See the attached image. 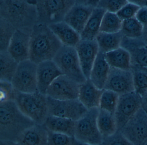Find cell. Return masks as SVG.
Masks as SVG:
<instances>
[{
    "instance_id": "1",
    "label": "cell",
    "mask_w": 147,
    "mask_h": 145,
    "mask_svg": "<svg viewBox=\"0 0 147 145\" xmlns=\"http://www.w3.org/2000/svg\"><path fill=\"white\" fill-rule=\"evenodd\" d=\"M0 17L11 23L16 30L31 35L38 22L35 1L1 0Z\"/></svg>"
},
{
    "instance_id": "2",
    "label": "cell",
    "mask_w": 147,
    "mask_h": 145,
    "mask_svg": "<svg viewBox=\"0 0 147 145\" xmlns=\"http://www.w3.org/2000/svg\"><path fill=\"white\" fill-rule=\"evenodd\" d=\"M36 124L19 108L14 100L0 103V140L17 142L20 136Z\"/></svg>"
},
{
    "instance_id": "3",
    "label": "cell",
    "mask_w": 147,
    "mask_h": 145,
    "mask_svg": "<svg viewBox=\"0 0 147 145\" xmlns=\"http://www.w3.org/2000/svg\"><path fill=\"white\" fill-rule=\"evenodd\" d=\"M63 45L49 26L38 22L30 35L29 59L37 64L52 60Z\"/></svg>"
},
{
    "instance_id": "4",
    "label": "cell",
    "mask_w": 147,
    "mask_h": 145,
    "mask_svg": "<svg viewBox=\"0 0 147 145\" xmlns=\"http://www.w3.org/2000/svg\"><path fill=\"white\" fill-rule=\"evenodd\" d=\"M14 101L22 113L36 124L43 125L49 116L46 95L38 92L24 93L16 91Z\"/></svg>"
},
{
    "instance_id": "5",
    "label": "cell",
    "mask_w": 147,
    "mask_h": 145,
    "mask_svg": "<svg viewBox=\"0 0 147 145\" xmlns=\"http://www.w3.org/2000/svg\"><path fill=\"white\" fill-rule=\"evenodd\" d=\"M99 110V108L88 110L81 118L75 122L74 137L77 141L94 145L103 144L104 138L97 124Z\"/></svg>"
},
{
    "instance_id": "6",
    "label": "cell",
    "mask_w": 147,
    "mask_h": 145,
    "mask_svg": "<svg viewBox=\"0 0 147 145\" xmlns=\"http://www.w3.org/2000/svg\"><path fill=\"white\" fill-rule=\"evenodd\" d=\"M75 0H41L35 1L38 22L49 26L64 21Z\"/></svg>"
},
{
    "instance_id": "7",
    "label": "cell",
    "mask_w": 147,
    "mask_h": 145,
    "mask_svg": "<svg viewBox=\"0 0 147 145\" xmlns=\"http://www.w3.org/2000/svg\"><path fill=\"white\" fill-rule=\"evenodd\" d=\"M52 60L63 75L81 84L86 82L75 47L63 45Z\"/></svg>"
},
{
    "instance_id": "8",
    "label": "cell",
    "mask_w": 147,
    "mask_h": 145,
    "mask_svg": "<svg viewBox=\"0 0 147 145\" xmlns=\"http://www.w3.org/2000/svg\"><path fill=\"white\" fill-rule=\"evenodd\" d=\"M37 65L30 59L20 62L11 83L15 90L24 93L38 92Z\"/></svg>"
},
{
    "instance_id": "9",
    "label": "cell",
    "mask_w": 147,
    "mask_h": 145,
    "mask_svg": "<svg viewBox=\"0 0 147 145\" xmlns=\"http://www.w3.org/2000/svg\"><path fill=\"white\" fill-rule=\"evenodd\" d=\"M134 145H143L147 140V114L140 108L119 130Z\"/></svg>"
},
{
    "instance_id": "10",
    "label": "cell",
    "mask_w": 147,
    "mask_h": 145,
    "mask_svg": "<svg viewBox=\"0 0 147 145\" xmlns=\"http://www.w3.org/2000/svg\"><path fill=\"white\" fill-rule=\"evenodd\" d=\"M99 1L77 0L69 10L64 21L80 34Z\"/></svg>"
},
{
    "instance_id": "11",
    "label": "cell",
    "mask_w": 147,
    "mask_h": 145,
    "mask_svg": "<svg viewBox=\"0 0 147 145\" xmlns=\"http://www.w3.org/2000/svg\"><path fill=\"white\" fill-rule=\"evenodd\" d=\"M47 98L49 115L64 117L76 121L88 110L79 99L58 100L48 96Z\"/></svg>"
},
{
    "instance_id": "12",
    "label": "cell",
    "mask_w": 147,
    "mask_h": 145,
    "mask_svg": "<svg viewBox=\"0 0 147 145\" xmlns=\"http://www.w3.org/2000/svg\"><path fill=\"white\" fill-rule=\"evenodd\" d=\"M142 108V97L135 91L120 95L114 115L118 131Z\"/></svg>"
},
{
    "instance_id": "13",
    "label": "cell",
    "mask_w": 147,
    "mask_h": 145,
    "mask_svg": "<svg viewBox=\"0 0 147 145\" xmlns=\"http://www.w3.org/2000/svg\"><path fill=\"white\" fill-rule=\"evenodd\" d=\"M80 85L63 74L57 78L50 85L46 96L58 100L78 99Z\"/></svg>"
},
{
    "instance_id": "14",
    "label": "cell",
    "mask_w": 147,
    "mask_h": 145,
    "mask_svg": "<svg viewBox=\"0 0 147 145\" xmlns=\"http://www.w3.org/2000/svg\"><path fill=\"white\" fill-rule=\"evenodd\" d=\"M104 89L112 91L120 95L135 91L131 70L111 67Z\"/></svg>"
},
{
    "instance_id": "15",
    "label": "cell",
    "mask_w": 147,
    "mask_h": 145,
    "mask_svg": "<svg viewBox=\"0 0 147 145\" xmlns=\"http://www.w3.org/2000/svg\"><path fill=\"white\" fill-rule=\"evenodd\" d=\"M75 48L82 72L86 78L89 79L92 68L99 51L98 43L95 39H81Z\"/></svg>"
},
{
    "instance_id": "16",
    "label": "cell",
    "mask_w": 147,
    "mask_h": 145,
    "mask_svg": "<svg viewBox=\"0 0 147 145\" xmlns=\"http://www.w3.org/2000/svg\"><path fill=\"white\" fill-rule=\"evenodd\" d=\"M121 47L129 53L131 66L147 69V45L142 37L138 39L123 37Z\"/></svg>"
},
{
    "instance_id": "17",
    "label": "cell",
    "mask_w": 147,
    "mask_h": 145,
    "mask_svg": "<svg viewBox=\"0 0 147 145\" xmlns=\"http://www.w3.org/2000/svg\"><path fill=\"white\" fill-rule=\"evenodd\" d=\"M61 75L62 73L53 60H46L38 64L37 70L38 92L46 95L50 85Z\"/></svg>"
},
{
    "instance_id": "18",
    "label": "cell",
    "mask_w": 147,
    "mask_h": 145,
    "mask_svg": "<svg viewBox=\"0 0 147 145\" xmlns=\"http://www.w3.org/2000/svg\"><path fill=\"white\" fill-rule=\"evenodd\" d=\"M30 41V35L16 30L7 51L19 63L29 59Z\"/></svg>"
},
{
    "instance_id": "19",
    "label": "cell",
    "mask_w": 147,
    "mask_h": 145,
    "mask_svg": "<svg viewBox=\"0 0 147 145\" xmlns=\"http://www.w3.org/2000/svg\"><path fill=\"white\" fill-rule=\"evenodd\" d=\"M49 132L44 125L35 124L25 130L17 142L20 145H48Z\"/></svg>"
},
{
    "instance_id": "20",
    "label": "cell",
    "mask_w": 147,
    "mask_h": 145,
    "mask_svg": "<svg viewBox=\"0 0 147 145\" xmlns=\"http://www.w3.org/2000/svg\"><path fill=\"white\" fill-rule=\"evenodd\" d=\"M111 67L105 58V54L99 51L94 61L89 79L100 89H104Z\"/></svg>"
},
{
    "instance_id": "21",
    "label": "cell",
    "mask_w": 147,
    "mask_h": 145,
    "mask_svg": "<svg viewBox=\"0 0 147 145\" xmlns=\"http://www.w3.org/2000/svg\"><path fill=\"white\" fill-rule=\"evenodd\" d=\"M104 89L97 88L89 79L80 85L78 99L88 109L99 107L100 101Z\"/></svg>"
},
{
    "instance_id": "22",
    "label": "cell",
    "mask_w": 147,
    "mask_h": 145,
    "mask_svg": "<svg viewBox=\"0 0 147 145\" xmlns=\"http://www.w3.org/2000/svg\"><path fill=\"white\" fill-rule=\"evenodd\" d=\"M49 26L63 45L75 47L81 40L80 34L64 21Z\"/></svg>"
},
{
    "instance_id": "23",
    "label": "cell",
    "mask_w": 147,
    "mask_h": 145,
    "mask_svg": "<svg viewBox=\"0 0 147 145\" xmlns=\"http://www.w3.org/2000/svg\"><path fill=\"white\" fill-rule=\"evenodd\" d=\"M106 12L105 9L98 7H96L94 9L83 31L80 34L81 39H95L100 33L102 19Z\"/></svg>"
},
{
    "instance_id": "24",
    "label": "cell",
    "mask_w": 147,
    "mask_h": 145,
    "mask_svg": "<svg viewBox=\"0 0 147 145\" xmlns=\"http://www.w3.org/2000/svg\"><path fill=\"white\" fill-rule=\"evenodd\" d=\"M75 122L64 117L49 115L43 125L49 131L74 137Z\"/></svg>"
},
{
    "instance_id": "25",
    "label": "cell",
    "mask_w": 147,
    "mask_h": 145,
    "mask_svg": "<svg viewBox=\"0 0 147 145\" xmlns=\"http://www.w3.org/2000/svg\"><path fill=\"white\" fill-rule=\"evenodd\" d=\"M105 58L111 68L129 70L131 67V57L129 52L120 47L105 54Z\"/></svg>"
},
{
    "instance_id": "26",
    "label": "cell",
    "mask_w": 147,
    "mask_h": 145,
    "mask_svg": "<svg viewBox=\"0 0 147 145\" xmlns=\"http://www.w3.org/2000/svg\"><path fill=\"white\" fill-rule=\"evenodd\" d=\"M97 124L104 140L113 135L118 131L114 114L106 110L99 108L97 117Z\"/></svg>"
},
{
    "instance_id": "27",
    "label": "cell",
    "mask_w": 147,
    "mask_h": 145,
    "mask_svg": "<svg viewBox=\"0 0 147 145\" xmlns=\"http://www.w3.org/2000/svg\"><path fill=\"white\" fill-rule=\"evenodd\" d=\"M123 37L121 32L114 33L100 32L95 40L99 51L105 54L120 47Z\"/></svg>"
},
{
    "instance_id": "28",
    "label": "cell",
    "mask_w": 147,
    "mask_h": 145,
    "mask_svg": "<svg viewBox=\"0 0 147 145\" xmlns=\"http://www.w3.org/2000/svg\"><path fill=\"white\" fill-rule=\"evenodd\" d=\"M18 64L7 51L0 52V81L11 82Z\"/></svg>"
},
{
    "instance_id": "29",
    "label": "cell",
    "mask_w": 147,
    "mask_h": 145,
    "mask_svg": "<svg viewBox=\"0 0 147 145\" xmlns=\"http://www.w3.org/2000/svg\"><path fill=\"white\" fill-rule=\"evenodd\" d=\"M144 26L136 17L123 21L121 33L124 37L138 39L142 37Z\"/></svg>"
},
{
    "instance_id": "30",
    "label": "cell",
    "mask_w": 147,
    "mask_h": 145,
    "mask_svg": "<svg viewBox=\"0 0 147 145\" xmlns=\"http://www.w3.org/2000/svg\"><path fill=\"white\" fill-rule=\"evenodd\" d=\"M123 21L117 14L106 12L103 16L100 32L114 33L121 31Z\"/></svg>"
},
{
    "instance_id": "31",
    "label": "cell",
    "mask_w": 147,
    "mask_h": 145,
    "mask_svg": "<svg viewBox=\"0 0 147 145\" xmlns=\"http://www.w3.org/2000/svg\"><path fill=\"white\" fill-rule=\"evenodd\" d=\"M134 89L141 97L147 91V69L131 66Z\"/></svg>"
},
{
    "instance_id": "32",
    "label": "cell",
    "mask_w": 147,
    "mask_h": 145,
    "mask_svg": "<svg viewBox=\"0 0 147 145\" xmlns=\"http://www.w3.org/2000/svg\"><path fill=\"white\" fill-rule=\"evenodd\" d=\"M16 29L11 23L0 17V52L7 51Z\"/></svg>"
},
{
    "instance_id": "33",
    "label": "cell",
    "mask_w": 147,
    "mask_h": 145,
    "mask_svg": "<svg viewBox=\"0 0 147 145\" xmlns=\"http://www.w3.org/2000/svg\"><path fill=\"white\" fill-rule=\"evenodd\" d=\"M119 97V95L114 91L104 89L100 97L99 108L114 114Z\"/></svg>"
},
{
    "instance_id": "34",
    "label": "cell",
    "mask_w": 147,
    "mask_h": 145,
    "mask_svg": "<svg viewBox=\"0 0 147 145\" xmlns=\"http://www.w3.org/2000/svg\"><path fill=\"white\" fill-rule=\"evenodd\" d=\"M48 132V145H76V140L74 136L49 130Z\"/></svg>"
},
{
    "instance_id": "35",
    "label": "cell",
    "mask_w": 147,
    "mask_h": 145,
    "mask_svg": "<svg viewBox=\"0 0 147 145\" xmlns=\"http://www.w3.org/2000/svg\"><path fill=\"white\" fill-rule=\"evenodd\" d=\"M141 7L132 1H128L127 3L117 13V14L122 21L129 20L136 17Z\"/></svg>"
},
{
    "instance_id": "36",
    "label": "cell",
    "mask_w": 147,
    "mask_h": 145,
    "mask_svg": "<svg viewBox=\"0 0 147 145\" xmlns=\"http://www.w3.org/2000/svg\"><path fill=\"white\" fill-rule=\"evenodd\" d=\"M128 1L126 0H102L99 1L97 7L106 12L117 14Z\"/></svg>"
},
{
    "instance_id": "37",
    "label": "cell",
    "mask_w": 147,
    "mask_h": 145,
    "mask_svg": "<svg viewBox=\"0 0 147 145\" xmlns=\"http://www.w3.org/2000/svg\"><path fill=\"white\" fill-rule=\"evenodd\" d=\"M1 87V102L14 100L16 90L11 82L0 81Z\"/></svg>"
},
{
    "instance_id": "38",
    "label": "cell",
    "mask_w": 147,
    "mask_h": 145,
    "mask_svg": "<svg viewBox=\"0 0 147 145\" xmlns=\"http://www.w3.org/2000/svg\"><path fill=\"white\" fill-rule=\"evenodd\" d=\"M103 145H134L119 131L104 139Z\"/></svg>"
},
{
    "instance_id": "39",
    "label": "cell",
    "mask_w": 147,
    "mask_h": 145,
    "mask_svg": "<svg viewBox=\"0 0 147 145\" xmlns=\"http://www.w3.org/2000/svg\"><path fill=\"white\" fill-rule=\"evenodd\" d=\"M136 19L143 26L147 24V7H142L138 12Z\"/></svg>"
},
{
    "instance_id": "40",
    "label": "cell",
    "mask_w": 147,
    "mask_h": 145,
    "mask_svg": "<svg viewBox=\"0 0 147 145\" xmlns=\"http://www.w3.org/2000/svg\"><path fill=\"white\" fill-rule=\"evenodd\" d=\"M142 108L147 114V91L142 96Z\"/></svg>"
},
{
    "instance_id": "41",
    "label": "cell",
    "mask_w": 147,
    "mask_h": 145,
    "mask_svg": "<svg viewBox=\"0 0 147 145\" xmlns=\"http://www.w3.org/2000/svg\"><path fill=\"white\" fill-rule=\"evenodd\" d=\"M0 145H20L17 142L12 141L0 140Z\"/></svg>"
},
{
    "instance_id": "42",
    "label": "cell",
    "mask_w": 147,
    "mask_h": 145,
    "mask_svg": "<svg viewBox=\"0 0 147 145\" xmlns=\"http://www.w3.org/2000/svg\"><path fill=\"white\" fill-rule=\"evenodd\" d=\"M142 38L145 44L147 45V24L144 26Z\"/></svg>"
},
{
    "instance_id": "43",
    "label": "cell",
    "mask_w": 147,
    "mask_h": 145,
    "mask_svg": "<svg viewBox=\"0 0 147 145\" xmlns=\"http://www.w3.org/2000/svg\"><path fill=\"white\" fill-rule=\"evenodd\" d=\"M76 145H103V144L101 145H94V144H88V143H83V142H80L76 140Z\"/></svg>"
},
{
    "instance_id": "44",
    "label": "cell",
    "mask_w": 147,
    "mask_h": 145,
    "mask_svg": "<svg viewBox=\"0 0 147 145\" xmlns=\"http://www.w3.org/2000/svg\"><path fill=\"white\" fill-rule=\"evenodd\" d=\"M143 145H147V140L145 142V143L143 144Z\"/></svg>"
},
{
    "instance_id": "45",
    "label": "cell",
    "mask_w": 147,
    "mask_h": 145,
    "mask_svg": "<svg viewBox=\"0 0 147 145\" xmlns=\"http://www.w3.org/2000/svg\"></svg>"
}]
</instances>
